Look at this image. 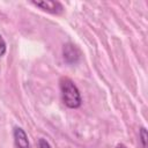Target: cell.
Masks as SVG:
<instances>
[{"instance_id": "cell-1", "label": "cell", "mask_w": 148, "mask_h": 148, "mask_svg": "<svg viewBox=\"0 0 148 148\" xmlns=\"http://www.w3.org/2000/svg\"><path fill=\"white\" fill-rule=\"evenodd\" d=\"M60 91L61 97L66 106L71 109H76L81 105V94L77 87L69 77H61L60 79Z\"/></svg>"}, {"instance_id": "cell-2", "label": "cell", "mask_w": 148, "mask_h": 148, "mask_svg": "<svg viewBox=\"0 0 148 148\" xmlns=\"http://www.w3.org/2000/svg\"><path fill=\"white\" fill-rule=\"evenodd\" d=\"M62 56H64V59L67 64L73 65V64H76L80 60L81 53H80V50L74 44L67 43L62 47Z\"/></svg>"}, {"instance_id": "cell-3", "label": "cell", "mask_w": 148, "mask_h": 148, "mask_svg": "<svg viewBox=\"0 0 148 148\" xmlns=\"http://www.w3.org/2000/svg\"><path fill=\"white\" fill-rule=\"evenodd\" d=\"M31 3L51 14H61L64 12V7L59 1L45 0V1H32Z\"/></svg>"}, {"instance_id": "cell-4", "label": "cell", "mask_w": 148, "mask_h": 148, "mask_svg": "<svg viewBox=\"0 0 148 148\" xmlns=\"http://www.w3.org/2000/svg\"><path fill=\"white\" fill-rule=\"evenodd\" d=\"M14 141L17 148H29V139L21 127L14 128Z\"/></svg>"}, {"instance_id": "cell-5", "label": "cell", "mask_w": 148, "mask_h": 148, "mask_svg": "<svg viewBox=\"0 0 148 148\" xmlns=\"http://www.w3.org/2000/svg\"><path fill=\"white\" fill-rule=\"evenodd\" d=\"M139 138H140V142H141V147L142 148H147V139H148V134L145 127L140 128V133H139Z\"/></svg>"}, {"instance_id": "cell-6", "label": "cell", "mask_w": 148, "mask_h": 148, "mask_svg": "<svg viewBox=\"0 0 148 148\" xmlns=\"http://www.w3.org/2000/svg\"><path fill=\"white\" fill-rule=\"evenodd\" d=\"M6 53V42L3 40L2 36L0 35V57H2Z\"/></svg>"}, {"instance_id": "cell-7", "label": "cell", "mask_w": 148, "mask_h": 148, "mask_svg": "<svg viewBox=\"0 0 148 148\" xmlns=\"http://www.w3.org/2000/svg\"><path fill=\"white\" fill-rule=\"evenodd\" d=\"M38 147H39V148H51L50 143H49L45 139H43V138H40V139L38 140Z\"/></svg>"}, {"instance_id": "cell-8", "label": "cell", "mask_w": 148, "mask_h": 148, "mask_svg": "<svg viewBox=\"0 0 148 148\" xmlns=\"http://www.w3.org/2000/svg\"><path fill=\"white\" fill-rule=\"evenodd\" d=\"M117 148H127L125 145H123V143H119L118 146H117Z\"/></svg>"}]
</instances>
